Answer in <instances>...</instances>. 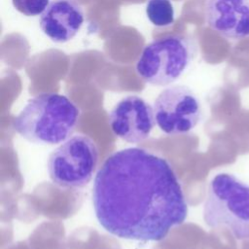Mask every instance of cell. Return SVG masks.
<instances>
[{
	"mask_svg": "<svg viewBox=\"0 0 249 249\" xmlns=\"http://www.w3.org/2000/svg\"><path fill=\"white\" fill-rule=\"evenodd\" d=\"M98 163L95 142L85 134L69 137L55 148L48 160V172L60 188H82L91 180Z\"/></svg>",
	"mask_w": 249,
	"mask_h": 249,
	"instance_id": "cell-5",
	"label": "cell"
},
{
	"mask_svg": "<svg viewBox=\"0 0 249 249\" xmlns=\"http://www.w3.org/2000/svg\"><path fill=\"white\" fill-rule=\"evenodd\" d=\"M194 40L185 34H168L147 44L139 55L135 71L147 84L162 87L178 80L196 54Z\"/></svg>",
	"mask_w": 249,
	"mask_h": 249,
	"instance_id": "cell-4",
	"label": "cell"
},
{
	"mask_svg": "<svg viewBox=\"0 0 249 249\" xmlns=\"http://www.w3.org/2000/svg\"><path fill=\"white\" fill-rule=\"evenodd\" d=\"M203 219L212 229L227 228L238 240H249V185L230 173L210 181Z\"/></svg>",
	"mask_w": 249,
	"mask_h": 249,
	"instance_id": "cell-3",
	"label": "cell"
},
{
	"mask_svg": "<svg viewBox=\"0 0 249 249\" xmlns=\"http://www.w3.org/2000/svg\"><path fill=\"white\" fill-rule=\"evenodd\" d=\"M146 15L148 19L159 27L170 26L175 18L174 8L170 0H148Z\"/></svg>",
	"mask_w": 249,
	"mask_h": 249,
	"instance_id": "cell-10",
	"label": "cell"
},
{
	"mask_svg": "<svg viewBox=\"0 0 249 249\" xmlns=\"http://www.w3.org/2000/svg\"><path fill=\"white\" fill-rule=\"evenodd\" d=\"M155 123L154 109L138 95L122 98L109 114V125L113 133L129 143L146 140Z\"/></svg>",
	"mask_w": 249,
	"mask_h": 249,
	"instance_id": "cell-7",
	"label": "cell"
},
{
	"mask_svg": "<svg viewBox=\"0 0 249 249\" xmlns=\"http://www.w3.org/2000/svg\"><path fill=\"white\" fill-rule=\"evenodd\" d=\"M80 110L67 96L40 93L27 101L13 127L29 142L54 145L67 140L79 120Z\"/></svg>",
	"mask_w": 249,
	"mask_h": 249,
	"instance_id": "cell-2",
	"label": "cell"
},
{
	"mask_svg": "<svg viewBox=\"0 0 249 249\" xmlns=\"http://www.w3.org/2000/svg\"><path fill=\"white\" fill-rule=\"evenodd\" d=\"M158 126L166 134L191 131L201 118V105L196 94L187 86L175 85L164 89L154 102Z\"/></svg>",
	"mask_w": 249,
	"mask_h": 249,
	"instance_id": "cell-6",
	"label": "cell"
},
{
	"mask_svg": "<svg viewBox=\"0 0 249 249\" xmlns=\"http://www.w3.org/2000/svg\"><path fill=\"white\" fill-rule=\"evenodd\" d=\"M205 18L208 26L227 39L249 37V0H207Z\"/></svg>",
	"mask_w": 249,
	"mask_h": 249,
	"instance_id": "cell-8",
	"label": "cell"
},
{
	"mask_svg": "<svg viewBox=\"0 0 249 249\" xmlns=\"http://www.w3.org/2000/svg\"><path fill=\"white\" fill-rule=\"evenodd\" d=\"M17 11L27 17L42 15L50 4V0H12Z\"/></svg>",
	"mask_w": 249,
	"mask_h": 249,
	"instance_id": "cell-11",
	"label": "cell"
},
{
	"mask_svg": "<svg viewBox=\"0 0 249 249\" xmlns=\"http://www.w3.org/2000/svg\"><path fill=\"white\" fill-rule=\"evenodd\" d=\"M92 204L109 233L144 242L162 240L188 215L170 163L139 147L116 151L104 160L94 178Z\"/></svg>",
	"mask_w": 249,
	"mask_h": 249,
	"instance_id": "cell-1",
	"label": "cell"
},
{
	"mask_svg": "<svg viewBox=\"0 0 249 249\" xmlns=\"http://www.w3.org/2000/svg\"><path fill=\"white\" fill-rule=\"evenodd\" d=\"M85 20L82 6L76 0H53L40 17V28L56 43H65L79 32Z\"/></svg>",
	"mask_w": 249,
	"mask_h": 249,
	"instance_id": "cell-9",
	"label": "cell"
}]
</instances>
